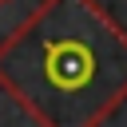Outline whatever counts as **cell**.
Masks as SVG:
<instances>
[{"mask_svg":"<svg viewBox=\"0 0 127 127\" xmlns=\"http://www.w3.org/2000/svg\"><path fill=\"white\" fill-rule=\"evenodd\" d=\"M0 4H4V0H0Z\"/></svg>","mask_w":127,"mask_h":127,"instance_id":"7a4b0ae2","label":"cell"},{"mask_svg":"<svg viewBox=\"0 0 127 127\" xmlns=\"http://www.w3.org/2000/svg\"><path fill=\"white\" fill-rule=\"evenodd\" d=\"M0 91L36 127H103L127 103V28L99 0H40L0 40Z\"/></svg>","mask_w":127,"mask_h":127,"instance_id":"6da1fadb","label":"cell"}]
</instances>
